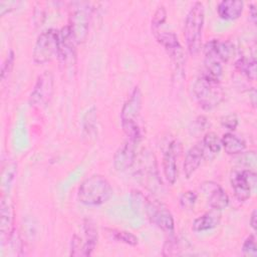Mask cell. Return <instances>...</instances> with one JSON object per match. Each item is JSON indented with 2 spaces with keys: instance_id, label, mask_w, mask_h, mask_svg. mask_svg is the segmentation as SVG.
I'll return each instance as SVG.
<instances>
[{
  "instance_id": "cell-1",
  "label": "cell",
  "mask_w": 257,
  "mask_h": 257,
  "mask_svg": "<svg viewBox=\"0 0 257 257\" xmlns=\"http://www.w3.org/2000/svg\"><path fill=\"white\" fill-rule=\"evenodd\" d=\"M113 190L106 178L94 174L86 178L78 187V201L88 207H96L106 203L112 196Z\"/></svg>"
},
{
  "instance_id": "cell-2",
  "label": "cell",
  "mask_w": 257,
  "mask_h": 257,
  "mask_svg": "<svg viewBox=\"0 0 257 257\" xmlns=\"http://www.w3.org/2000/svg\"><path fill=\"white\" fill-rule=\"evenodd\" d=\"M205 21V9L203 3L197 1L187 13L184 24V38L187 49L192 55H196L201 50L203 27Z\"/></svg>"
},
{
  "instance_id": "cell-3",
  "label": "cell",
  "mask_w": 257,
  "mask_h": 257,
  "mask_svg": "<svg viewBox=\"0 0 257 257\" xmlns=\"http://www.w3.org/2000/svg\"><path fill=\"white\" fill-rule=\"evenodd\" d=\"M193 92L199 105L205 110H212L224 99L225 92L220 81L204 74L197 77L193 84Z\"/></svg>"
},
{
  "instance_id": "cell-4",
  "label": "cell",
  "mask_w": 257,
  "mask_h": 257,
  "mask_svg": "<svg viewBox=\"0 0 257 257\" xmlns=\"http://www.w3.org/2000/svg\"><path fill=\"white\" fill-rule=\"evenodd\" d=\"M92 10L93 9L88 2L78 1L71 3L67 25L77 44L84 42L87 38Z\"/></svg>"
},
{
  "instance_id": "cell-5",
  "label": "cell",
  "mask_w": 257,
  "mask_h": 257,
  "mask_svg": "<svg viewBox=\"0 0 257 257\" xmlns=\"http://www.w3.org/2000/svg\"><path fill=\"white\" fill-rule=\"evenodd\" d=\"M98 235L94 224L84 220L81 234L75 233L71 238L70 255L74 257H88L92 254L97 244Z\"/></svg>"
},
{
  "instance_id": "cell-6",
  "label": "cell",
  "mask_w": 257,
  "mask_h": 257,
  "mask_svg": "<svg viewBox=\"0 0 257 257\" xmlns=\"http://www.w3.org/2000/svg\"><path fill=\"white\" fill-rule=\"evenodd\" d=\"M58 30L49 28L41 32L34 44L32 51L33 61L37 64H44L50 61L54 55L57 56Z\"/></svg>"
},
{
  "instance_id": "cell-7",
  "label": "cell",
  "mask_w": 257,
  "mask_h": 257,
  "mask_svg": "<svg viewBox=\"0 0 257 257\" xmlns=\"http://www.w3.org/2000/svg\"><path fill=\"white\" fill-rule=\"evenodd\" d=\"M230 182L236 199L245 202L250 199L251 193L256 187L257 175L250 169L234 170L231 173Z\"/></svg>"
},
{
  "instance_id": "cell-8",
  "label": "cell",
  "mask_w": 257,
  "mask_h": 257,
  "mask_svg": "<svg viewBox=\"0 0 257 257\" xmlns=\"http://www.w3.org/2000/svg\"><path fill=\"white\" fill-rule=\"evenodd\" d=\"M143 213H145L149 220L162 231L168 234H173L175 221L170 210L164 204L147 199Z\"/></svg>"
},
{
  "instance_id": "cell-9",
  "label": "cell",
  "mask_w": 257,
  "mask_h": 257,
  "mask_svg": "<svg viewBox=\"0 0 257 257\" xmlns=\"http://www.w3.org/2000/svg\"><path fill=\"white\" fill-rule=\"evenodd\" d=\"M140 182L149 190L156 191L162 185L156 159L151 153H146L140 158L139 167L136 173Z\"/></svg>"
},
{
  "instance_id": "cell-10",
  "label": "cell",
  "mask_w": 257,
  "mask_h": 257,
  "mask_svg": "<svg viewBox=\"0 0 257 257\" xmlns=\"http://www.w3.org/2000/svg\"><path fill=\"white\" fill-rule=\"evenodd\" d=\"M54 86V78L51 71H44L41 73L31 90L29 96V103L31 106L43 107L52 97Z\"/></svg>"
},
{
  "instance_id": "cell-11",
  "label": "cell",
  "mask_w": 257,
  "mask_h": 257,
  "mask_svg": "<svg viewBox=\"0 0 257 257\" xmlns=\"http://www.w3.org/2000/svg\"><path fill=\"white\" fill-rule=\"evenodd\" d=\"M76 42L68 25L58 30L57 58L63 68H71L76 63Z\"/></svg>"
},
{
  "instance_id": "cell-12",
  "label": "cell",
  "mask_w": 257,
  "mask_h": 257,
  "mask_svg": "<svg viewBox=\"0 0 257 257\" xmlns=\"http://www.w3.org/2000/svg\"><path fill=\"white\" fill-rule=\"evenodd\" d=\"M157 41L165 48L177 68H183L185 63V53L183 47L174 32L158 31L154 33Z\"/></svg>"
},
{
  "instance_id": "cell-13",
  "label": "cell",
  "mask_w": 257,
  "mask_h": 257,
  "mask_svg": "<svg viewBox=\"0 0 257 257\" xmlns=\"http://www.w3.org/2000/svg\"><path fill=\"white\" fill-rule=\"evenodd\" d=\"M201 192L212 209L222 211L229 205V197L225 190L214 181H205L201 184Z\"/></svg>"
},
{
  "instance_id": "cell-14",
  "label": "cell",
  "mask_w": 257,
  "mask_h": 257,
  "mask_svg": "<svg viewBox=\"0 0 257 257\" xmlns=\"http://www.w3.org/2000/svg\"><path fill=\"white\" fill-rule=\"evenodd\" d=\"M180 145L177 141L171 142L163 155V172L166 181L170 185H174L178 178V155Z\"/></svg>"
},
{
  "instance_id": "cell-15",
  "label": "cell",
  "mask_w": 257,
  "mask_h": 257,
  "mask_svg": "<svg viewBox=\"0 0 257 257\" xmlns=\"http://www.w3.org/2000/svg\"><path fill=\"white\" fill-rule=\"evenodd\" d=\"M143 97L139 86L134 87L120 110V122H138L137 119L142 109Z\"/></svg>"
},
{
  "instance_id": "cell-16",
  "label": "cell",
  "mask_w": 257,
  "mask_h": 257,
  "mask_svg": "<svg viewBox=\"0 0 257 257\" xmlns=\"http://www.w3.org/2000/svg\"><path fill=\"white\" fill-rule=\"evenodd\" d=\"M136 142L127 140L124 142L114 153L113 156V168L117 172H123L130 169L136 162Z\"/></svg>"
},
{
  "instance_id": "cell-17",
  "label": "cell",
  "mask_w": 257,
  "mask_h": 257,
  "mask_svg": "<svg viewBox=\"0 0 257 257\" xmlns=\"http://www.w3.org/2000/svg\"><path fill=\"white\" fill-rule=\"evenodd\" d=\"M205 55H211L221 62H227L234 54V45L230 41L211 39L204 46Z\"/></svg>"
},
{
  "instance_id": "cell-18",
  "label": "cell",
  "mask_w": 257,
  "mask_h": 257,
  "mask_svg": "<svg viewBox=\"0 0 257 257\" xmlns=\"http://www.w3.org/2000/svg\"><path fill=\"white\" fill-rule=\"evenodd\" d=\"M14 206L8 197H3L0 206V231L2 238L7 236L10 239L14 232Z\"/></svg>"
},
{
  "instance_id": "cell-19",
  "label": "cell",
  "mask_w": 257,
  "mask_h": 257,
  "mask_svg": "<svg viewBox=\"0 0 257 257\" xmlns=\"http://www.w3.org/2000/svg\"><path fill=\"white\" fill-rule=\"evenodd\" d=\"M203 159H204V153H203L201 143L189 149L183 164L184 174L187 179L191 178L194 175V173L200 167Z\"/></svg>"
},
{
  "instance_id": "cell-20",
  "label": "cell",
  "mask_w": 257,
  "mask_h": 257,
  "mask_svg": "<svg viewBox=\"0 0 257 257\" xmlns=\"http://www.w3.org/2000/svg\"><path fill=\"white\" fill-rule=\"evenodd\" d=\"M243 8L244 3L241 0H222L217 6V12L224 20H235L241 16Z\"/></svg>"
},
{
  "instance_id": "cell-21",
  "label": "cell",
  "mask_w": 257,
  "mask_h": 257,
  "mask_svg": "<svg viewBox=\"0 0 257 257\" xmlns=\"http://www.w3.org/2000/svg\"><path fill=\"white\" fill-rule=\"evenodd\" d=\"M221 220L220 211L212 209L199 217H197L192 224V230L194 232H204L216 228Z\"/></svg>"
},
{
  "instance_id": "cell-22",
  "label": "cell",
  "mask_w": 257,
  "mask_h": 257,
  "mask_svg": "<svg viewBox=\"0 0 257 257\" xmlns=\"http://www.w3.org/2000/svg\"><path fill=\"white\" fill-rule=\"evenodd\" d=\"M201 146L204 153V158L212 160L214 159L221 151V139L214 132H208L204 135Z\"/></svg>"
},
{
  "instance_id": "cell-23",
  "label": "cell",
  "mask_w": 257,
  "mask_h": 257,
  "mask_svg": "<svg viewBox=\"0 0 257 257\" xmlns=\"http://www.w3.org/2000/svg\"><path fill=\"white\" fill-rule=\"evenodd\" d=\"M221 145L225 153L233 156L243 153L246 149L245 141L231 132H228L222 136Z\"/></svg>"
},
{
  "instance_id": "cell-24",
  "label": "cell",
  "mask_w": 257,
  "mask_h": 257,
  "mask_svg": "<svg viewBox=\"0 0 257 257\" xmlns=\"http://www.w3.org/2000/svg\"><path fill=\"white\" fill-rule=\"evenodd\" d=\"M222 73H223V67H222L221 61L214 56L205 55L204 71L202 74H204L214 80L220 81Z\"/></svg>"
},
{
  "instance_id": "cell-25",
  "label": "cell",
  "mask_w": 257,
  "mask_h": 257,
  "mask_svg": "<svg viewBox=\"0 0 257 257\" xmlns=\"http://www.w3.org/2000/svg\"><path fill=\"white\" fill-rule=\"evenodd\" d=\"M236 69L245 75L248 79L254 81L256 79V60L254 57L241 56L235 61Z\"/></svg>"
},
{
  "instance_id": "cell-26",
  "label": "cell",
  "mask_w": 257,
  "mask_h": 257,
  "mask_svg": "<svg viewBox=\"0 0 257 257\" xmlns=\"http://www.w3.org/2000/svg\"><path fill=\"white\" fill-rule=\"evenodd\" d=\"M105 231L108 234V236L116 242L123 243L130 246H137L139 244L138 237L132 232L124 231V230H117V229H108V228H106Z\"/></svg>"
},
{
  "instance_id": "cell-27",
  "label": "cell",
  "mask_w": 257,
  "mask_h": 257,
  "mask_svg": "<svg viewBox=\"0 0 257 257\" xmlns=\"http://www.w3.org/2000/svg\"><path fill=\"white\" fill-rule=\"evenodd\" d=\"M96 108L94 106L90 107L83 116V132L86 136L91 137L96 134Z\"/></svg>"
},
{
  "instance_id": "cell-28",
  "label": "cell",
  "mask_w": 257,
  "mask_h": 257,
  "mask_svg": "<svg viewBox=\"0 0 257 257\" xmlns=\"http://www.w3.org/2000/svg\"><path fill=\"white\" fill-rule=\"evenodd\" d=\"M120 123H121L123 133L127 137V140H131L136 143H139L141 141L142 133L138 122H120Z\"/></svg>"
},
{
  "instance_id": "cell-29",
  "label": "cell",
  "mask_w": 257,
  "mask_h": 257,
  "mask_svg": "<svg viewBox=\"0 0 257 257\" xmlns=\"http://www.w3.org/2000/svg\"><path fill=\"white\" fill-rule=\"evenodd\" d=\"M181 246L179 240L171 236L164 244L163 247V255L164 256H174V255H181Z\"/></svg>"
},
{
  "instance_id": "cell-30",
  "label": "cell",
  "mask_w": 257,
  "mask_h": 257,
  "mask_svg": "<svg viewBox=\"0 0 257 257\" xmlns=\"http://www.w3.org/2000/svg\"><path fill=\"white\" fill-rule=\"evenodd\" d=\"M167 19V11L164 6H159L155 11L153 18H152V30L153 33L159 31L160 27L165 23Z\"/></svg>"
},
{
  "instance_id": "cell-31",
  "label": "cell",
  "mask_w": 257,
  "mask_h": 257,
  "mask_svg": "<svg viewBox=\"0 0 257 257\" xmlns=\"http://www.w3.org/2000/svg\"><path fill=\"white\" fill-rule=\"evenodd\" d=\"M242 253L245 256L256 257L257 256V245H256V237L254 234L249 235L242 244Z\"/></svg>"
},
{
  "instance_id": "cell-32",
  "label": "cell",
  "mask_w": 257,
  "mask_h": 257,
  "mask_svg": "<svg viewBox=\"0 0 257 257\" xmlns=\"http://www.w3.org/2000/svg\"><path fill=\"white\" fill-rule=\"evenodd\" d=\"M198 199V195L194 191H186L180 196V206L185 210L194 208Z\"/></svg>"
},
{
  "instance_id": "cell-33",
  "label": "cell",
  "mask_w": 257,
  "mask_h": 257,
  "mask_svg": "<svg viewBox=\"0 0 257 257\" xmlns=\"http://www.w3.org/2000/svg\"><path fill=\"white\" fill-rule=\"evenodd\" d=\"M239 165L248 167V168H254L256 166V154L254 151L247 152V153H241L239 154V157L237 158Z\"/></svg>"
},
{
  "instance_id": "cell-34",
  "label": "cell",
  "mask_w": 257,
  "mask_h": 257,
  "mask_svg": "<svg viewBox=\"0 0 257 257\" xmlns=\"http://www.w3.org/2000/svg\"><path fill=\"white\" fill-rule=\"evenodd\" d=\"M14 59H15V54L13 50H10L9 53L7 54L6 59L4 60L2 67H1V77L4 80L9 73L11 72L12 68H13V64H14Z\"/></svg>"
},
{
  "instance_id": "cell-35",
  "label": "cell",
  "mask_w": 257,
  "mask_h": 257,
  "mask_svg": "<svg viewBox=\"0 0 257 257\" xmlns=\"http://www.w3.org/2000/svg\"><path fill=\"white\" fill-rule=\"evenodd\" d=\"M221 124L223 127L227 128L230 132L236 130L238 125V117L235 113H229L221 117Z\"/></svg>"
},
{
  "instance_id": "cell-36",
  "label": "cell",
  "mask_w": 257,
  "mask_h": 257,
  "mask_svg": "<svg viewBox=\"0 0 257 257\" xmlns=\"http://www.w3.org/2000/svg\"><path fill=\"white\" fill-rule=\"evenodd\" d=\"M208 118L204 115H199L195 120L194 122L192 123V127L190 128L191 130V134L192 135H195V134H199L201 132H203L207 125H208Z\"/></svg>"
},
{
  "instance_id": "cell-37",
  "label": "cell",
  "mask_w": 257,
  "mask_h": 257,
  "mask_svg": "<svg viewBox=\"0 0 257 257\" xmlns=\"http://www.w3.org/2000/svg\"><path fill=\"white\" fill-rule=\"evenodd\" d=\"M20 4V2L18 1H1L0 2V14L1 16L5 15L6 13L14 10L18 5Z\"/></svg>"
},
{
  "instance_id": "cell-38",
  "label": "cell",
  "mask_w": 257,
  "mask_h": 257,
  "mask_svg": "<svg viewBox=\"0 0 257 257\" xmlns=\"http://www.w3.org/2000/svg\"><path fill=\"white\" fill-rule=\"evenodd\" d=\"M255 4L254 3H251L249 5V16H250V19L251 21L255 24L256 22V8H255Z\"/></svg>"
},
{
  "instance_id": "cell-39",
  "label": "cell",
  "mask_w": 257,
  "mask_h": 257,
  "mask_svg": "<svg viewBox=\"0 0 257 257\" xmlns=\"http://www.w3.org/2000/svg\"><path fill=\"white\" fill-rule=\"evenodd\" d=\"M256 217H257V212H256V210H253L251 213V216H250V221H249L250 226L253 229V231H256Z\"/></svg>"
}]
</instances>
